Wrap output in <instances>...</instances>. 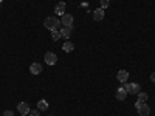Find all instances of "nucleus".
<instances>
[{
    "mask_svg": "<svg viewBox=\"0 0 155 116\" xmlns=\"http://www.w3.org/2000/svg\"><path fill=\"white\" fill-rule=\"evenodd\" d=\"M30 71H31L33 74H41V73H42V65H41V63H37V62H34V63H31Z\"/></svg>",
    "mask_w": 155,
    "mask_h": 116,
    "instance_id": "9b49d317",
    "label": "nucleus"
},
{
    "mask_svg": "<svg viewBox=\"0 0 155 116\" xmlns=\"http://www.w3.org/2000/svg\"><path fill=\"white\" fill-rule=\"evenodd\" d=\"M124 88L127 90V93H130V95H138L140 93V84L134 82V84H126Z\"/></svg>",
    "mask_w": 155,
    "mask_h": 116,
    "instance_id": "7ed1b4c3",
    "label": "nucleus"
},
{
    "mask_svg": "<svg viewBox=\"0 0 155 116\" xmlns=\"http://www.w3.org/2000/svg\"><path fill=\"white\" fill-rule=\"evenodd\" d=\"M147 93H143V92H140L138 93V102H146L147 101Z\"/></svg>",
    "mask_w": 155,
    "mask_h": 116,
    "instance_id": "dca6fc26",
    "label": "nucleus"
},
{
    "mask_svg": "<svg viewBox=\"0 0 155 116\" xmlns=\"http://www.w3.org/2000/svg\"><path fill=\"white\" fill-rule=\"evenodd\" d=\"M73 48H74V45L71 44V42H65L62 45V50L65 51V53H70V51H73Z\"/></svg>",
    "mask_w": 155,
    "mask_h": 116,
    "instance_id": "4468645a",
    "label": "nucleus"
},
{
    "mask_svg": "<svg viewBox=\"0 0 155 116\" xmlns=\"http://www.w3.org/2000/svg\"><path fill=\"white\" fill-rule=\"evenodd\" d=\"M126 98H127V90L124 87L116 90V99H118V101H124Z\"/></svg>",
    "mask_w": 155,
    "mask_h": 116,
    "instance_id": "1a4fd4ad",
    "label": "nucleus"
},
{
    "mask_svg": "<svg viewBox=\"0 0 155 116\" xmlns=\"http://www.w3.org/2000/svg\"><path fill=\"white\" fill-rule=\"evenodd\" d=\"M44 25H45V28H48L50 31H54V30H59V28L62 27V23H61V20H59V19H56V17H53V16H50V17H47V19H45V22H44Z\"/></svg>",
    "mask_w": 155,
    "mask_h": 116,
    "instance_id": "f257e3e1",
    "label": "nucleus"
},
{
    "mask_svg": "<svg viewBox=\"0 0 155 116\" xmlns=\"http://www.w3.org/2000/svg\"><path fill=\"white\" fill-rule=\"evenodd\" d=\"M28 116H39V111H37V110H30Z\"/></svg>",
    "mask_w": 155,
    "mask_h": 116,
    "instance_id": "a211bd4d",
    "label": "nucleus"
},
{
    "mask_svg": "<svg viewBox=\"0 0 155 116\" xmlns=\"http://www.w3.org/2000/svg\"><path fill=\"white\" fill-rule=\"evenodd\" d=\"M71 33H73L71 27H62V30H61V36H62L64 39H68V37L71 36Z\"/></svg>",
    "mask_w": 155,
    "mask_h": 116,
    "instance_id": "f8f14e48",
    "label": "nucleus"
},
{
    "mask_svg": "<svg viewBox=\"0 0 155 116\" xmlns=\"http://www.w3.org/2000/svg\"><path fill=\"white\" fill-rule=\"evenodd\" d=\"M37 108L41 110V111H45V110H48V102L45 101V99H41L37 102Z\"/></svg>",
    "mask_w": 155,
    "mask_h": 116,
    "instance_id": "ddd939ff",
    "label": "nucleus"
},
{
    "mask_svg": "<svg viewBox=\"0 0 155 116\" xmlns=\"http://www.w3.org/2000/svg\"><path fill=\"white\" fill-rule=\"evenodd\" d=\"M17 110H19L20 114H28L30 113V104L28 102H20L17 105Z\"/></svg>",
    "mask_w": 155,
    "mask_h": 116,
    "instance_id": "423d86ee",
    "label": "nucleus"
},
{
    "mask_svg": "<svg viewBox=\"0 0 155 116\" xmlns=\"http://www.w3.org/2000/svg\"><path fill=\"white\" fill-rule=\"evenodd\" d=\"M20 116H28V114H20Z\"/></svg>",
    "mask_w": 155,
    "mask_h": 116,
    "instance_id": "412c9836",
    "label": "nucleus"
},
{
    "mask_svg": "<svg viewBox=\"0 0 155 116\" xmlns=\"http://www.w3.org/2000/svg\"><path fill=\"white\" fill-rule=\"evenodd\" d=\"M116 79H118V82H127L129 79V73L126 70H120L118 74H116Z\"/></svg>",
    "mask_w": 155,
    "mask_h": 116,
    "instance_id": "6e6552de",
    "label": "nucleus"
},
{
    "mask_svg": "<svg viewBox=\"0 0 155 116\" xmlns=\"http://www.w3.org/2000/svg\"><path fill=\"white\" fill-rule=\"evenodd\" d=\"M45 62L48 63V65H54V63L58 62V56L54 53H51V51H48V53L45 54Z\"/></svg>",
    "mask_w": 155,
    "mask_h": 116,
    "instance_id": "39448f33",
    "label": "nucleus"
},
{
    "mask_svg": "<svg viewBox=\"0 0 155 116\" xmlns=\"http://www.w3.org/2000/svg\"><path fill=\"white\" fill-rule=\"evenodd\" d=\"M61 23H62V27H71L73 25V16L71 14H62L61 16Z\"/></svg>",
    "mask_w": 155,
    "mask_h": 116,
    "instance_id": "20e7f679",
    "label": "nucleus"
},
{
    "mask_svg": "<svg viewBox=\"0 0 155 116\" xmlns=\"http://www.w3.org/2000/svg\"><path fill=\"white\" fill-rule=\"evenodd\" d=\"M104 9L102 8H98V9H95L93 11V20H96V22H101L102 19H104Z\"/></svg>",
    "mask_w": 155,
    "mask_h": 116,
    "instance_id": "0eeeda50",
    "label": "nucleus"
},
{
    "mask_svg": "<svg viewBox=\"0 0 155 116\" xmlns=\"http://www.w3.org/2000/svg\"><path fill=\"white\" fill-rule=\"evenodd\" d=\"M150 81H152V82H153V84H155V71H153V73H152V74H150Z\"/></svg>",
    "mask_w": 155,
    "mask_h": 116,
    "instance_id": "aec40b11",
    "label": "nucleus"
},
{
    "mask_svg": "<svg viewBox=\"0 0 155 116\" xmlns=\"http://www.w3.org/2000/svg\"><path fill=\"white\" fill-rule=\"evenodd\" d=\"M62 36H61V31L59 30H54V31H51V39H53V40L56 42V40H59Z\"/></svg>",
    "mask_w": 155,
    "mask_h": 116,
    "instance_id": "2eb2a0df",
    "label": "nucleus"
},
{
    "mask_svg": "<svg viewBox=\"0 0 155 116\" xmlns=\"http://www.w3.org/2000/svg\"><path fill=\"white\" fill-rule=\"evenodd\" d=\"M109 3H110L109 0H101V8H102V9H106V8L109 6Z\"/></svg>",
    "mask_w": 155,
    "mask_h": 116,
    "instance_id": "f3484780",
    "label": "nucleus"
},
{
    "mask_svg": "<svg viewBox=\"0 0 155 116\" xmlns=\"http://www.w3.org/2000/svg\"><path fill=\"white\" fill-rule=\"evenodd\" d=\"M2 2H3V0H0V3H2Z\"/></svg>",
    "mask_w": 155,
    "mask_h": 116,
    "instance_id": "4be33fe9",
    "label": "nucleus"
},
{
    "mask_svg": "<svg viewBox=\"0 0 155 116\" xmlns=\"http://www.w3.org/2000/svg\"><path fill=\"white\" fill-rule=\"evenodd\" d=\"M3 116H14V113L9 111V110H6V111H3Z\"/></svg>",
    "mask_w": 155,
    "mask_h": 116,
    "instance_id": "6ab92c4d",
    "label": "nucleus"
},
{
    "mask_svg": "<svg viewBox=\"0 0 155 116\" xmlns=\"http://www.w3.org/2000/svg\"><path fill=\"white\" fill-rule=\"evenodd\" d=\"M135 107H137V111H138L140 116H149L150 114V107L146 104V102H138L137 101Z\"/></svg>",
    "mask_w": 155,
    "mask_h": 116,
    "instance_id": "f03ea898",
    "label": "nucleus"
},
{
    "mask_svg": "<svg viewBox=\"0 0 155 116\" xmlns=\"http://www.w3.org/2000/svg\"><path fill=\"white\" fill-rule=\"evenodd\" d=\"M54 12L58 16H62V14H65V2H59L54 8Z\"/></svg>",
    "mask_w": 155,
    "mask_h": 116,
    "instance_id": "9d476101",
    "label": "nucleus"
}]
</instances>
